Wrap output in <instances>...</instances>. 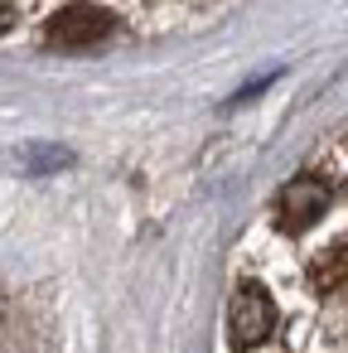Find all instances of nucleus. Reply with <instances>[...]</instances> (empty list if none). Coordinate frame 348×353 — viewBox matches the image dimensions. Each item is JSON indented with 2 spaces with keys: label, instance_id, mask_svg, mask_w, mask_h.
<instances>
[{
  "label": "nucleus",
  "instance_id": "nucleus-2",
  "mask_svg": "<svg viewBox=\"0 0 348 353\" xmlns=\"http://www.w3.org/2000/svg\"><path fill=\"white\" fill-rule=\"evenodd\" d=\"M271 329H276V305H271V295H266L256 281L237 285L232 310H227V334H232V348H256L261 339H271Z\"/></svg>",
  "mask_w": 348,
  "mask_h": 353
},
{
  "label": "nucleus",
  "instance_id": "nucleus-4",
  "mask_svg": "<svg viewBox=\"0 0 348 353\" xmlns=\"http://www.w3.org/2000/svg\"><path fill=\"white\" fill-rule=\"evenodd\" d=\"M309 285H314L319 295H334V290L348 285V237H338V242H329L324 252H314V261H309Z\"/></svg>",
  "mask_w": 348,
  "mask_h": 353
},
{
  "label": "nucleus",
  "instance_id": "nucleus-3",
  "mask_svg": "<svg viewBox=\"0 0 348 353\" xmlns=\"http://www.w3.org/2000/svg\"><path fill=\"white\" fill-rule=\"evenodd\" d=\"M329 199H334V194H329L324 179H314V174L290 179V184L280 189V199H276V223H280V232H305V228H314V223L324 218Z\"/></svg>",
  "mask_w": 348,
  "mask_h": 353
},
{
  "label": "nucleus",
  "instance_id": "nucleus-1",
  "mask_svg": "<svg viewBox=\"0 0 348 353\" xmlns=\"http://www.w3.org/2000/svg\"><path fill=\"white\" fill-rule=\"evenodd\" d=\"M116 34V15L102 10V6H88V0H78V6H63L49 25H44V39L54 49H92L102 39Z\"/></svg>",
  "mask_w": 348,
  "mask_h": 353
}]
</instances>
